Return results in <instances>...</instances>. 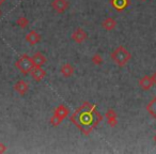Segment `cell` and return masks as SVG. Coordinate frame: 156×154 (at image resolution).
<instances>
[{
  "label": "cell",
  "instance_id": "1",
  "mask_svg": "<svg viewBox=\"0 0 156 154\" xmlns=\"http://www.w3.org/2000/svg\"><path fill=\"white\" fill-rule=\"evenodd\" d=\"M71 120L85 135H89L102 121V116L96 111V105L83 103L71 117Z\"/></svg>",
  "mask_w": 156,
  "mask_h": 154
},
{
  "label": "cell",
  "instance_id": "2",
  "mask_svg": "<svg viewBox=\"0 0 156 154\" xmlns=\"http://www.w3.org/2000/svg\"><path fill=\"white\" fill-rule=\"evenodd\" d=\"M110 58L112 59V61L118 64L119 66H124L128 63V61L132 59V54L126 49L124 46L120 45L111 52Z\"/></svg>",
  "mask_w": 156,
  "mask_h": 154
},
{
  "label": "cell",
  "instance_id": "3",
  "mask_svg": "<svg viewBox=\"0 0 156 154\" xmlns=\"http://www.w3.org/2000/svg\"><path fill=\"white\" fill-rule=\"evenodd\" d=\"M15 66L18 69V71L24 75L30 74V71L32 70V67L34 66L33 63L32 57H29L28 55H23L15 63Z\"/></svg>",
  "mask_w": 156,
  "mask_h": 154
},
{
  "label": "cell",
  "instance_id": "4",
  "mask_svg": "<svg viewBox=\"0 0 156 154\" xmlns=\"http://www.w3.org/2000/svg\"><path fill=\"white\" fill-rule=\"evenodd\" d=\"M51 7L57 13H64L69 7V0H52Z\"/></svg>",
  "mask_w": 156,
  "mask_h": 154
},
{
  "label": "cell",
  "instance_id": "5",
  "mask_svg": "<svg viewBox=\"0 0 156 154\" xmlns=\"http://www.w3.org/2000/svg\"><path fill=\"white\" fill-rule=\"evenodd\" d=\"M71 38L75 43L81 44L88 39V33L83 28H77L75 31H73Z\"/></svg>",
  "mask_w": 156,
  "mask_h": 154
},
{
  "label": "cell",
  "instance_id": "6",
  "mask_svg": "<svg viewBox=\"0 0 156 154\" xmlns=\"http://www.w3.org/2000/svg\"><path fill=\"white\" fill-rule=\"evenodd\" d=\"M30 75L33 81H43V78L46 76V72H45V70L42 69V66L34 65V66L32 67V70L30 71Z\"/></svg>",
  "mask_w": 156,
  "mask_h": 154
},
{
  "label": "cell",
  "instance_id": "7",
  "mask_svg": "<svg viewBox=\"0 0 156 154\" xmlns=\"http://www.w3.org/2000/svg\"><path fill=\"white\" fill-rule=\"evenodd\" d=\"M154 86L153 84V81H152L151 76H143L142 78H140V81H139V87L141 88L142 90H144V91H149V90H151V88Z\"/></svg>",
  "mask_w": 156,
  "mask_h": 154
},
{
  "label": "cell",
  "instance_id": "8",
  "mask_svg": "<svg viewBox=\"0 0 156 154\" xmlns=\"http://www.w3.org/2000/svg\"><path fill=\"white\" fill-rule=\"evenodd\" d=\"M26 41L28 42L30 45H35L41 41V35L34 30H31L30 32L27 33L26 35Z\"/></svg>",
  "mask_w": 156,
  "mask_h": 154
},
{
  "label": "cell",
  "instance_id": "9",
  "mask_svg": "<svg viewBox=\"0 0 156 154\" xmlns=\"http://www.w3.org/2000/svg\"><path fill=\"white\" fill-rule=\"evenodd\" d=\"M14 90H15L18 94H20V95H25L29 90L28 84L24 81H18L17 83L14 85Z\"/></svg>",
  "mask_w": 156,
  "mask_h": 154
},
{
  "label": "cell",
  "instance_id": "10",
  "mask_svg": "<svg viewBox=\"0 0 156 154\" xmlns=\"http://www.w3.org/2000/svg\"><path fill=\"white\" fill-rule=\"evenodd\" d=\"M103 29H105L106 31H111L117 27V20L112 17H107L106 20H104V22L102 23Z\"/></svg>",
  "mask_w": 156,
  "mask_h": 154
},
{
  "label": "cell",
  "instance_id": "11",
  "mask_svg": "<svg viewBox=\"0 0 156 154\" xmlns=\"http://www.w3.org/2000/svg\"><path fill=\"white\" fill-rule=\"evenodd\" d=\"M74 72H75V69H74V66L71 63H64V64L60 67V73L62 74L64 77H71L74 74Z\"/></svg>",
  "mask_w": 156,
  "mask_h": 154
},
{
  "label": "cell",
  "instance_id": "12",
  "mask_svg": "<svg viewBox=\"0 0 156 154\" xmlns=\"http://www.w3.org/2000/svg\"><path fill=\"white\" fill-rule=\"evenodd\" d=\"M105 116H106L107 120H108L109 125H110L111 127H115V126L117 125V123H118L117 113H115V111L113 110V109H108V110H107V113H105Z\"/></svg>",
  "mask_w": 156,
  "mask_h": 154
},
{
  "label": "cell",
  "instance_id": "13",
  "mask_svg": "<svg viewBox=\"0 0 156 154\" xmlns=\"http://www.w3.org/2000/svg\"><path fill=\"white\" fill-rule=\"evenodd\" d=\"M32 60H33V63H34V65H39V66H42V65H44L46 63L47 59H46V57L44 56V55L42 54L41 52H37L32 56Z\"/></svg>",
  "mask_w": 156,
  "mask_h": 154
},
{
  "label": "cell",
  "instance_id": "14",
  "mask_svg": "<svg viewBox=\"0 0 156 154\" xmlns=\"http://www.w3.org/2000/svg\"><path fill=\"white\" fill-rule=\"evenodd\" d=\"M111 5L118 11H122L128 5V0H111Z\"/></svg>",
  "mask_w": 156,
  "mask_h": 154
},
{
  "label": "cell",
  "instance_id": "15",
  "mask_svg": "<svg viewBox=\"0 0 156 154\" xmlns=\"http://www.w3.org/2000/svg\"><path fill=\"white\" fill-rule=\"evenodd\" d=\"M147 110L154 119H156V96L153 98L147 105Z\"/></svg>",
  "mask_w": 156,
  "mask_h": 154
},
{
  "label": "cell",
  "instance_id": "16",
  "mask_svg": "<svg viewBox=\"0 0 156 154\" xmlns=\"http://www.w3.org/2000/svg\"><path fill=\"white\" fill-rule=\"evenodd\" d=\"M56 115H58L59 117L61 118V119H64V118H66L67 116H69V109L66 108V107L64 106V105H60V106H58L56 109H55V113Z\"/></svg>",
  "mask_w": 156,
  "mask_h": 154
},
{
  "label": "cell",
  "instance_id": "17",
  "mask_svg": "<svg viewBox=\"0 0 156 154\" xmlns=\"http://www.w3.org/2000/svg\"><path fill=\"white\" fill-rule=\"evenodd\" d=\"M16 24L18 25V27H20L22 29H25L29 25V20H27L25 16H20L16 20Z\"/></svg>",
  "mask_w": 156,
  "mask_h": 154
},
{
  "label": "cell",
  "instance_id": "18",
  "mask_svg": "<svg viewBox=\"0 0 156 154\" xmlns=\"http://www.w3.org/2000/svg\"><path fill=\"white\" fill-rule=\"evenodd\" d=\"M92 63L95 65H101L103 62H104V59H103V57L101 56L100 54H95L92 56V59H91Z\"/></svg>",
  "mask_w": 156,
  "mask_h": 154
},
{
  "label": "cell",
  "instance_id": "19",
  "mask_svg": "<svg viewBox=\"0 0 156 154\" xmlns=\"http://www.w3.org/2000/svg\"><path fill=\"white\" fill-rule=\"evenodd\" d=\"M63 119H61L60 117H59L58 115H56V113H54L52 115V117L50 118V124H51L52 126H58L59 124L62 122Z\"/></svg>",
  "mask_w": 156,
  "mask_h": 154
},
{
  "label": "cell",
  "instance_id": "20",
  "mask_svg": "<svg viewBox=\"0 0 156 154\" xmlns=\"http://www.w3.org/2000/svg\"><path fill=\"white\" fill-rule=\"evenodd\" d=\"M5 151H7V147L3 143L0 142V153H5Z\"/></svg>",
  "mask_w": 156,
  "mask_h": 154
},
{
  "label": "cell",
  "instance_id": "21",
  "mask_svg": "<svg viewBox=\"0 0 156 154\" xmlns=\"http://www.w3.org/2000/svg\"><path fill=\"white\" fill-rule=\"evenodd\" d=\"M151 78H152V81H153L154 85H156V72L155 73H153V75L151 76Z\"/></svg>",
  "mask_w": 156,
  "mask_h": 154
},
{
  "label": "cell",
  "instance_id": "22",
  "mask_svg": "<svg viewBox=\"0 0 156 154\" xmlns=\"http://www.w3.org/2000/svg\"><path fill=\"white\" fill-rule=\"evenodd\" d=\"M5 2V0H0V5H2Z\"/></svg>",
  "mask_w": 156,
  "mask_h": 154
},
{
  "label": "cell",
  "instance_id": "23",
  "mask_svg": "<svg viewBox=\"0 0 156 154\" xmlns=\"http://www.w3.org/2000/svg\"><path fill=\"white\" fill-rule=\"evenodd\" d=\"M154 142H155V143H156V134H155V135H154Z\"/></svg>",
  "mask_w": 156,
  "mask_h": 154
},
{
  "label": "cell",
  "instance_id": "24",
  "mask_svg": "<svg viewBox=\"0 0 156 154\" xmlns=\"http://www.w3.org/2000/svg\"><path fill=\"white\" fill-rule=\"evenodd\" d=\"M1 14H2V13H1V10H0V16H1Z\"/></svg>",
  "mask_w": 156,
  "mask_h": 154
},
{
  "label": "cell",
  "instance_id": "25",
  "mask_svg": "<svg viewBox=\"0 0 156 154\" xmlns=\"http://www.w3.org/2000/svg\"><path fill=\"white\" fill-rule=\"evenodd\" d=\"M141 1H147V0H141Z\"/></svg>",
  "mask_w": 156,
  "mask_h": 154
}]
</instances>
